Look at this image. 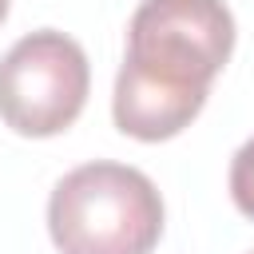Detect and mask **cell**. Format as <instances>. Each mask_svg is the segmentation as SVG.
Segmentation results:
<instances>
[{"instance_id": "6da1fadb", "label": "cell", "mask_w": 254, "mask_h": 254, "mask_svg": "<svg viewBox=\"0 0 254 254\" xmlns=\"http://www.w3.org/2000/svg\"><path fill=\"white\" fill-rule=\"evenodd\" d=\"M48 234L60 254H151L163 238V194L127 163H83L56 183Z\"/></svg>"}, {"instance_id": "5b68a950", "label": "cell", "mask_w": 254, "mask_h": 254, "mask_svg": "<svg viewBox=\"0 0 254 254\" xmlns=\"http://www.w3.org/2000/svg\"><path fill=\"white\" fill-rule=\"evenodd\" d=\"M8 4H12V0H0V24L8 20Z\"/></svg>"}, {"instance_id": "277c9868", "label": "cell", "mask_w": 254, "mask_h": 254, "mask_svg": "<svg viewBox=\"0 0 254 254\" xmlns=\"http://www.w3.org/2000/svg\"><path fill=\"white\" fill-rule=\"evenodd\" d=\"M230 198L246 218H254V139H246L230 159Z\"/></svg>"}, {"instance_id": "7a4b0ae2", "label": "cell", "mask_w": 254, "mask_h": 254, "mask_svg": "<svg viewBox=\"0 0 254 254\" xmlns=\"http://www.w3.org/2000/svg\"><path fill=\"white\" fill-rule=\"evenodd\" d=\"M234 52V16L222 0H143L127 24L135 75L179 91H210Z\"/></svg>"}, {"instance_id": "3957f363", "label": "cell", "mask_w": 254, "mask_h": 254, "mask_svg": "<svg viewBox=\"0 0 254 254\" xmlns=\"http://www.w3.org/2000/svg\"><path fill=\"white\" fill-rule=\"evenodd\" d=\"M87 87L91 67L71 36L56 28L28 32L0 60V119L28 139L60 135L79 119Z\"/></svg>"}]
</instances>
